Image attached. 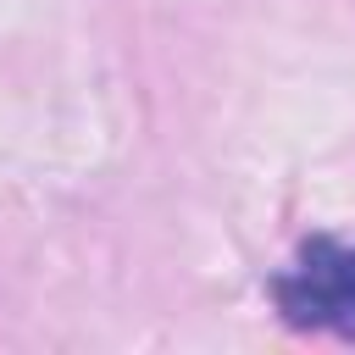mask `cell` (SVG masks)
<instances>
[{
    "label": "cell",
    "instance_id": "cell-1",
    "mask_svg": "<svg viewBox=\"0 0 355 355\" xmlns=\"http://www.w3.org/2000/svg\"><path fill=\"white\" fill-rule=\"evenodd\" d=\"M272 300L288 327L355 338V244H344V239L300 244L294 266L277 272Z\"/></svg>",
    "mask_w": 355,
    "mask_h": 355
}]
</instances>
